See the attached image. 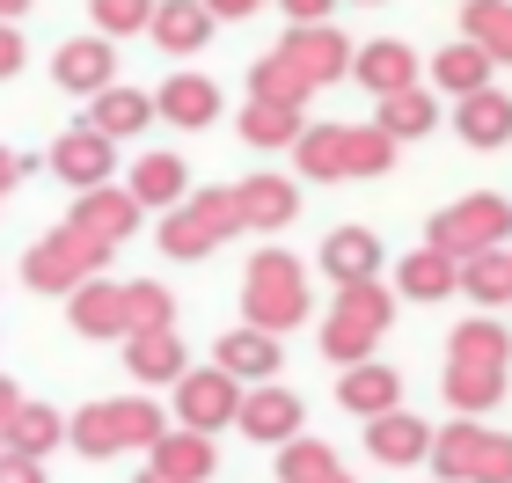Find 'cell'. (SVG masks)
<instances>
[{
    "label": "cell",
    "mask_w": 512,
    "mask_h": 483,
    "mask_svg": "<svg viewBox=\"0 0 512 483\" xmlns=\"http://www.w3.org/2000/svg\"><path fill=\"white\" fill-rule=\"evenodd\" d=\"M147 30H154V44H161V52H176V59H191V52H198V44H205V37H213V15H205V0H161V8H154V22H147Z\"/></svg>",
    "instance_id": "83f0119b"
},
{
    "label": "cell",
    "mask_w": 512,
    "mask_h": 483,
    "mask_svg": "<svg viewBox=\"0 0 512 483\" xmlns=\"http://www.w3.org/2000/svg\"><path fill=\"white\" fill-rule=\"evenodd\" d=\"M461 37L476 52H491V66H512V0H469L461 8Z\"/></svg>",
    "instance_id": "1f68e13d"
},
{
    "label": "cell",
    "mask_w": 512,
    "mask_h": 483,
    "mask_svg": "<svg viewBox=\"0 0 512 483\" xmlns=\"http://www.w3.org/2000/svg\"><path fill=\"white\" fill-rule=\"evenodd\" d=\"M147 469H161V476H176V483H213V469H220V454H213V440L205 432H161V440L147 447Z\"/></svg>",
    "instance_id": "2e32d148"
},
{
    "label": "cell",
    "mask_w": 512,
    "mask_h": 483,
    "mask_svg": "<svg viewBox=\"0 0 512 483\" xmlns=\"http://www.w3.org/2000/svg\"><path fill=\"white\" fill-rule=\"evenodd\" d=\"M213 366H227L235 381H271L286 359H278V337H271V330H249V322H242V330H227V337H220Z\"/></svg>",
    "instance_id": "cb8c5ba5"
},
{
    "label": "cell",
    "mask_w": 512,
    "mask_h": 483,
    "mask_svg": "<svg viewBox=\"0 0 512 483\" xmlns=\"http://www.w3.org/2000/svg\"><path fill=\"white\" fill-rule=\"evenodd\" d=\"M125 374L132 381H183V337L176 330H147V337H125Z\"/></svg>",
    "instance_id": "f546056e"
},
{
    "label": "cell",
    "mask_w": 512,
    "mask_h": 483,
    "mask_svg": "<svg viewBox=\"0 0 512 483\" xmlns=\"http://www.w3.org/2000/svg\"><path fill=\"white\" fill-rule=\"evenodd\" d=\"M235 198H242V227H256V235H278L300 213V191L286 176H249V183H235Z\"/></svg>",
    "instance_id": "d6986e66"
},
{
    "label": "cell",
    "mask_w": 512,
    "mask_h": 483,
    "mask_svg": "<svg viewBox=\"0 0 512 483\" xmlns=\"http://www.w3.org/2000/svg\"><path fill=\"white\" fill-rule=\"evenodd\" d=\"M147 118H154V96H139V88H118L110 81L103 96H88V132H103V140H125V132H147Z\"/></svg>",
    "instance_id": "484cf974"
},
{
    "label": "cell",
    "mask_w": 512,
    "mask_h": 483,
    "mask_svg": "<svg viewBox=\"0 0 512 483\" xmlns=\"http://www.w3.org/2000/svg\"><path fill=\"white\" fill-rule=\"evenodd\" d=\"M337 403L352 410V418H381V410H403V366H381V359L344 366V374H337Z\"/></svg>",
    "instance_id": "4fadbf2b"
},
{
    "label": "cell",
    "mask_w": 512,
    "mask_h": 483,
    "mask_svg": "<svg viewBox=\"0 0 512 483\" xmlns=\"http://www.w3.org/2000/svg\"><path fill=\"white\" fill-rule=\"evenodd\" d=\"M0 483H44V462H30V454H8V447H0Z\"/></svg>",
    "instance_id": "ee69618b"
},
{
    "label": "cell",
    "mask_w": 512,
    "mask_h": 483,
    "mask_svg": "<svg viewBox=\"0 0 512 483\" xmlns=\"http://www.w3.org/2000/svg\"><path fill=\"white\" fill-rule=\"evenodd\" d=\"M461 293L469 301H512V249H483V257H469L461 264Z\"/></svg>",
    "instance_id": "ab89813d"
},
{
    "label": "cell",
    "mask_w": 512,
    "mask_h": 483,
    "mask_svg": "<svg viewBox=\"0 0 512 483\" xmlns=\"http://www.w3.org/2000/svg\"><path fill=\"white\" fill-rule=\"evenodd\" d=\"M308 132V110H286V103H242V140L249 147H293Z\"/></svg>",
    "instance_id": "74e56055"
},
{
    "label": "cell",
    "mask_w": 512,
    "mask_h": 483,
    "mask_svg": "<svg viewBox=\"0 0 512 483\" xmlns=\"http://www.w3.org/2000/svg\"><path fill=\"white\" fill-rule=\"evenodd\" d=\"M66 322H74L81 337H125V286L110 279H88L66 293Z\"/></svg>",
    "instance_id": "ffe728a7"
},
{
    "label": "cell",
    "mask_w": 512,
    "mask_h": 483,
    "mask_svg": "<svg viewBox=\"0 0 512 483\" xmlns=\"http://www.w3.org/2000/svg\"><path fill=\"white\" fill-rule=\"evenodd\" d=\"M125 191L139 198V205H176L191 198V169H183V154H139L132 161V176H125Z\"/></svg>",
    "instance_id": "7402d4cb"
},
{
    "label": "cell",
    "mask_w": 512,
    "mask_h": 483,
    "mask_svg": "<svg viewBox=\"0 0 512 483\" xmlns=\"http://www.w3.org/2000/svg\"><path fill=\"white\" fill-rule=\"evenodd\" d=\"M242 315H249V330H271V337L308 322V271H300V257L256 249L249 271H242Z\"/></svg>",
    "instance_id": "7a4b0ae2"
},
{
    "label": "cell",
    "mask_w": 512,
    "mask_h": 483,
    "mask_svg": "<svg viewBox=\"0 0 512 483\" xmlns=\"http://www.w3.org/2000/svg\"><path fill=\"white\" fill-rule=\"evenodd\" d=\"M388 322H395V293L381 279L337 286V308H330V322H322V359L330 366H366Z\"/></svg>",
    "instance_id": "3957f363"
},
{
    "label": "cell",
    "mask_w": 512,
    "mask_h": 483,
    "mask_svg": "<svg viewBox=\"0 0 512 483\" xmlns=\"http://www.w3.org/2000/svg\"><path fill=\"white\" fill-rule=\"evenodd\" d=\"M161 0H88V15H96V37H132L147 30Z\"/></svg>",
    "instance_id": "60d3db41"
},
{
    "label": "cell",
    "mask_w": 512,
    "mask_h": 483,
    "mask_svg": "<svg viewBox=\"0 0 512 483\" xmlns=\"http://www.w3.org/2000/svg\"><path fill=\"white\" fill-rule=\"evenodd\" d=\"M103 264H110V249L88 242L74 220L44 227V235L22 249V279H30L37 293H74V286H88V279H103Z\"/></svg>",
    "instance_id": "8992f818"
},
{
    "label": "cell",
    "mask_w": 512,
    "mask_h": 483,
    "mask_svg": "<svg viewBox=\"0 0 512 483\" xmlns=\"http://www.w3.org/2000/svg\"><path fill=\"white\" fill-rule=\"evenodd\" d=\"M139 213H147V205H139L132 191H118V183H96V191H74V213H66V220H74L88 242L118 249V242H132Z\"/></svg>",
    "instance_id": "9c48e42d"
},
{
    "label": "cell",
    "mask_w": 512,
    "mask_h": 483,
    "mask_svg": "<svg viewBox=\"0 0 512 483\" xmlns=\"http://www.w3.org/2000/svg\"><path fill=\"white\" fill-rule=\"evenodd\" d=\"M491 74H498V66H491V52H476L469 37H461V44H447V52L432 59V81L447 88L454 103H461V96H483V88H491Z\"/></svg>",
    "instance_id": "4dcf8cb0"
},
{
    "label": "cell",
    "mask_w": 512,
    "mask_h": 483,
    "mask_svg": "<svg viewBox=\"0 0 512 483\" xmlns=\"http://www.w3.org/2000/svg\"><path fill=\"white\" fill-rule=\"evenodd\" d=\"M110 74H118V52H110V37H66L52 52V81L74 88V96H103Z\"/></svg>",
    "instance_id": "7c38bea8"
},
{
    "label": "cell",
    "mask_w": 512,
    "mask_h": 483,
    "mask_svg": "<svg viewBox=\"0 0 512 483\" xmlns=\"http://www.w3.org/2000/svg\"><path fill=\"white\" fill-rule=\"evenodd\" d=\"M8 74H22V30L0 22V81H8Z\"/></svg>",
    "instance_id": "f6af8a7d"
},
{
    "label": "cell",
    "mask_w": 512,
    "mask_h": 483,
    "mask_svg": "<svg viewBox=\"0 0 512 483\" xmlns=\"http://www.w3.org/2000/svg\"><path fill=\"white\" fill-rule=\"evenodd\" d=\"M59 440H66V418H59L52 403H30V396H22V410H15L8 425H0V447H8V454H30V462H44Z\"/></svg>",
    "instance_id": "4316f807"
},
{
    "label": "cell",
    "mask_w": 512,
    "mask_h": 483,
    "mask_svg": "<svg viewBox=\"0 0 512 483\" xmlns=\"http://www.w3.org/2000/svg\"><path fill=\"white\" fill-rule=\"evenodd\" d=\"M483 432H491V425H476V418L439 425V432H432V454H425L432 476H439V483H469V476H476V454H483Z\"/></svg>",
    "instance_id": "603a6c76"
},
{
    "label": "cell",
    "mask_w": 512,
    "mask_h": 483,
    "mask_svg": "<svg viewBox=\"0 0 512 483\" xmlns=\"http://www.w3.org/2000/svg\"><path fill=\"white\" fill-rule=\"evenodd\" d=\"M278 52H286V59L300 66V74L315 81V88H330V81L352 74L359 44L344 37V30H330V22H308V30H286V37H278Z\"/></svg>",
    "instance_id": "ba28073f"
},
{
    "label": "cell",
    "mask_w": 512,
    "mask_h": 483,
    "mask_svg": "<svg viewBox=\"0 0 512 483\" xmlns=\"http://www.w3.org/2000/svg\"><path fill=\"white\" fill-rule=\"evenodd\" d=\"M469 483H512V432H483V454H476Z\"/></svg>",
    "instance_id": "7bdbcfd3"
},
{
    "label": "cell",
    "mask_w": 512,
    "mask_h": 483,
    "mask_svg": "<svg viewBox=\"0 0 512 483\" xmlns=\"http://www.w3.org/2000/svg\"><path fill=\"white\" fill-rule=\"evenodd\" d=\"M278 8L293 15V30H308V22H322V15L337 8V0H278Z\"/></svg>",
    "instance_id": "bcb514c9"
},
{
    "label": "cell",
    "mask_w": 512,
    "mask_h": 483,
    "mask_svg": "<svg viewBox=\"0 0 512 483\" xmlns=\"http://www.w3.org/2000/svg\"><path fill=\"white\" fill-rule=\"evenodd\" d=\"M161 410L147 396H110V403H88L66 418V440H74L88 462H110V454H125V447H154L161 440Z\"/></svg>",
    "instance_id": "277c9868"
},
{
    "label": "cell",
    "mask_w": 512,
    "mask_h": 483,
    "mask_svg": "<svg viewBox=\"0 0 512 483\" xmlns=\"http://www.w3.org/2000/svg\"><path fill=\"white\" fill-rule=\"evenodd\" d=\"M300 418H308V410H300V396L293 388H278V381H256L249 396H242V432L249 440H264V447H286V440H300Z\"/></svg>",
    "instance_id": "8fae6325"
},
{
    "label": "cell",
    "mask_w": 512,
    "mask_h": 483,
    "mask_svg": "<svg viewBox=\"0 0 512 483\" xmlns=\"http://www.w3.org/2000/svg\"><path fill=\"white\" fill-rule=\"evenodd\" d=\"M235 418H242V381L227 374V366H198V374L176 381V425L183 432H205V440H213V432L235 425Z\"/></svg>",
    "instance_id": "52a82bcc"
},
{
    "label": "cell",
    "mask_w": 512,
    "mask_h": 483,
    "mask_svg": "<svg viewBox=\"0 0 512 483\" xmlns=\"http://www.w3.org/2000/svg\"><path fill=\"white\" fill-rule=\"evenodd\" d=\"M256 8H264V0H205V15H213V22H242Z\"/></svg>",
    "instance_id": "7dc6e473"
},
{
    "label": "cell",
    "mask_w": 512,
    "mask_h": 483,
    "mask_svg": "<svg viewBox=\"0 0 512 483\" xmlns=\"http://www.w3.org/2000/svg\"><path fill=\"white\" fill-rule=\"evenodd\" d=\"M154 110L169 125H183V132H205L220 118V88L205 74H169V81H161V96H154Z\"/></svg>",
    "instance_id": "ac0fdd59"
},
{
    "label": "cell",
    "mask_w": 512,
    "mask_h": 483,
    "mask_svg": "<svg viewBox=\"0 0 512 483\" xmlns=\"http://www.w3.org/2000/svg\"><path fill=\"white\" fill-rule=\"evenodd\" d=\"M454 132H461L469 147H505V140H512V96H498V88L461 96V103H454Z\"/></svg>",
    "instance_id": "f1b7e54d"
},
{
    "label": "cell",
    "mask_w": 512,
    "mask_h": 483,
    "mask_svg": "<svg viewBox=\"0 0 512 483\" xmlns=\"http://www.w3.org/2000/svg\"><path fill=\"white\" fill-rule=\"evenodd\" d=\"M278 483H352V469H344L337 447H322V440H286L278 447Z\"/></svg>",
    "instance_id": "d590c367"
},
{
    "label": "cell",
    "mask_w": 512,
    "mask_h": 483,
    "mask_svg": "<svg viewBox=\"0 0 512 483\" xmlns=\"http://www.w3.org/2000/svg\"><path fill=\"white\" fill-rule=\"evenodd\" d=\"M15 15H30V0H0V22H15Z\"/></svg>",
    "instance_id": "f907efd6"
},
{
    "label": "cell",
    "mask_w": 512,
    "mask_h": 483,
    "mask_svg": "<svg viewBox=\"0 0 512 483\" xmlns=\"http://www.w3.org/2000/svg\"><path fill=\"white\" fill-rule=\"evenodd\" d=\"M15 410H22V388H15L8 374H0V425H8V418H15Z\"/></svg>",
    "instance_id": "681fc988"
},
{
    "label": "cell",
    "mask_w": 512,
    "mask_h": 483,
    "mask_svg": "<svg viewBox=\"0 0 512 483\" xmlns=\"http://www.w3.org/2000/svg\"><path fill=\"white\" fill-rule=\"evenodd\" d=\"M110 169H118V140H103V132H59L52 140V176L59 183H74V191H96V183H110Z\"/></svg>",
    "instance_id": "30bf717a"
},
{
    "label": "cell",
    "mask_w": 512,
    "mask_h": 483,
    "mask_svg": "<svg viewBox=\"0 0 512 483\" xmlns=\"http://www.w3.org/2000/svg\"><path fill=\"white\" fill-rule=\"evenodd\" d=\"M352 81H366L374 96H395V88H417V52L403 37H374V44H359V59H352Z\"/></svg>",
    "instance_id": "e0dca14e"
},
{
    "label": "cell",
    "mask_w": 512,
    "mask_h": 483,
    "mask_svg": "<svg viewBox=\"0 0 512 483\" xmlns=\"http://www.w3.org/2000/svg\"><path fill=\"white\" fill-rule=\"evenodd\" d=\"M322 271H330V286H366V279H381V242H374V227H330V235H322Z\"/></svg>",
    "instance_id": "5bb4252c"
},
{
    "label": "cell",
    "mask_w": 512,
    "mask_h": 483,
    "mask_svg": "<svg viewBox=\"0 0 512 483\" xmlns=\"http://www.w3.org/2000/svg\"><path fill=\"white\" fill-rule=\"evenodd\" d=\"M366 454L388 469H410L432 454V425H417L410 410H381V418H366Z\"/></svg>",
    "instance_id": "9a60e30c"
},
{
    "label": "cell",
    "mask_w": 512,
    "mask_h": 483,
    "mask_svg": "<svg viewBox=\"0 0 512 483\" xmlns=\"http://www.w3.org/2000/svg\"><path fill=\"white\" fill-rule=\"evenodd\" d=\"M132 483H176V476H161V469H139V476H132Z\"/></svg>",
    "instance_id": "816d5d0a"
},
{
    "label": "cell",
    "mask_w": 512,
    "mask_h": 483,
    "mask_svg": "<svg viewBox=\"0 0 512 483\" xmlns=\"http://www.w3.org/2000/svg\"><path fill=\"white\" fill-rule=\"evenodd\" d=\"M505 359H512V337L498 330L491 315L454 322V337H447V366H505Z\"/></svg>",
    "instance_id": "d6a6232c"
},
{
    "label": "cell",
    "mask_w": 512,
    "mask_h": 483,
    "mask_svg": "<svg viewBox=\"0 0 512 483\" xmlns=\"http://www.w3.org/2000/svg\"><path fill=\"white\" fill-rule=\"evenodd\" d=\"M425 242L447 249L454 264L483 257V249H505V242H512V205H505L498 191H469V198H454V205H439V213H432Z\"/></svg>",
    "instance_id": "5b68a950"
},
{
    "label": "cell",
    "mask_w": 512,
    "mask_h": 483,
    "mask_svg": "<svg viewBox=\"0 0 512 483\" xmlns=\"http://www.w3.org/2000/svg\"><path fill=\"white\" fill-rule=\"evenodd\" d=\"M183 205H198V213L220 227V242H227V235H242V198H235V191H191Z\"/></svg>",
    "instance_id": "b9f144b4"
},
{
    "label": "cell",
    "mask_w": 512,
    "mask_h": 483,
    "mask_svg": "<svg viewBox=\"0 0 512 483\" xmlns=\"http://www.w3.org/2000/svg\"><path fill=\"white\" fill-rule=\"evenodd\" d=\"M454 286H461V264L447 257V249H432V242L395 264V293H403V301H447Z\"/></svg>",
    "instance_id": "44dd1931"
},
{
    "label": "cell",
    "mask_w": 512,
    "mask_h": 483,
    "mask_svg": "<svg viewBox=\"0 0 512 483\" xmlns=\"http://www.w3.org/2000/svg\"><path fill=\"white\" fill-rule=\"evenodd\" d=\"M505 396V366H447V403L461 418H483Z\"/></svg>",
    "instance_id": "f35d334b"
},
{
    "label": "cell",
    "mask_w": 512,
    "mask_h": 483,
    "mask_svg": "<svg viewBox=\"0 0 512 483\" xmlns=\"http://www.w3.org/2000/svg\"><path fill=\"white\" fill-rule=\"evenodd\" d=\"M293 154H300V176L337 183V176H381L395 161V140L381 125H308L293 140Z\"/></svg>",
    "instance_id": "6da1fadb"
},
{
    "label": "cell",
    "mask_w": 512,
    "mask_h": 483,
    "mask_svg": "<svg viewBox=\"0 0 512 483\" xmlns=\"http://www.w3.org/2000/svg\"><path fill=\"white\" fill-rule=\"evenodd\" d=\"M147 330H176V293L161 279H132L125 286V337H147Z\"/></svg>",
    "instance_id": "8d00e7d4"
},
{
    "label": "cell",
    "mask_w": 512,
    "mask_h": 483,
    "mask_svg": "<svg viewBox=\"0 0 512 483\" xmlns=\"http://www.w3.org/2000/svg\"><path fill=\"white\" fill-rule=\"evenodd\" d=\"M161 249H169L176 264H198L220 249V227L198 213V205H176V213H161Z\"/></svg>",
    "instance_id": "e575fe53"
},
{
    "label": "cell",
    "mask_w": 512,
    "mask_h": 483,
    "mask_svg": "<svg viewBox=\"0 0 512 483\" xmlns=\"http://www.w3.org/2000/svg\"><path fill=\"white\" fill-rule=\"evenodd\" d=\"M15 176H22V154H15V147H0V198L15 191Z\"/></svg>",
    "instance_id": "c3c4849f"
},
{
    "label": "cell",
    "mask_w": 512,
    "mask_h": 483,
    "mask_svg": "<svg viewBox=\"0 0 512 483\" xmlns=\"http://www.w3.org/2000/svg\"><path fill=\"white\" fill-rule=\"evenodd\" d=\"M374 125L388 132V140H417V132L439 125V96H432L425 81H417V88H395V96H381V118H374Z\"/></svg>",
    "instance_id": "836d02e7"
},
{
    "label": "cell",
    "mask_w": 512,
    "mask_h": 483,
    "mask_svg": "<svg viewBox=\"0 0 512 483\" xmlns=\"http://www.w3.org/2000/svg\"><path fill=\"white\" fill-rule=\"evenodd\" d=\"M308 96H315V81L300 74V66H293L286 52H278V44L249 66V103H286V110H308Z\"/></svg>",
    "instance_id": "d4e9b609"
}]
</instances>
